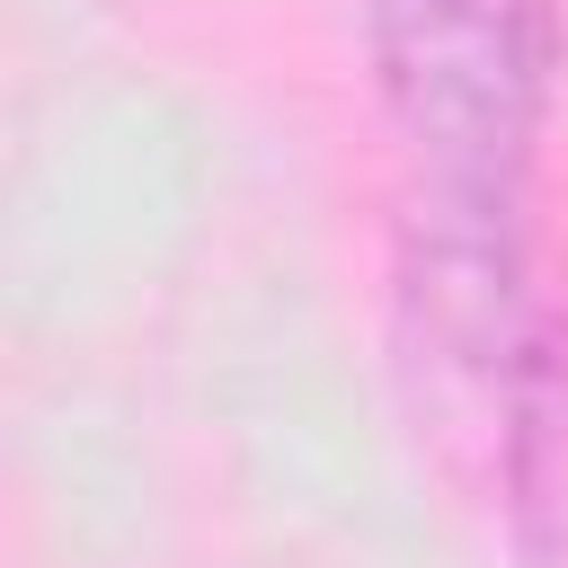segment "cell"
<instances>
[{
	"label": "cell",
	"instance_id": "obj_1",
	"mask_svg": "<svg viewBox=\"0 0 568 568\" xmlns=\"http://www.w3.org/2000/svg\"><path fill=\"white\" fill-rule=\"evenodd\" d=\"M390 302H399L408 373L426 382L444 426H462L479 444V462H497V435H506L524 382L568 337V311L541 293V266H532L524 186H497V195L417 186L399 213Z\"/></svg>",
	"mask_w": 568,
	"mask_h": 568
},
{
	"label": "cell",
	"instance_id": "obj_2",
	"mask_svg": "<svg viewBox=\"0 0 568 568\" xmlns=\"http://www.w3.org/2000/svg\"><path fill=\"white\" fill-rule=\"evenodd\" d=\"M364 71L382 124L408 142L417 186H524L550 80V0H364Z\"/></svg>",
	"mask_w": 568,
	"mask_h": 568
},
{
	"label": "cell",
	"instance_id": "obj_3",
	"mask_svg": "<svg viewBox=\"0 0 568 568\" xmlns=\"http://www.w3.org/2000/svg\"><path fill=\"white\" fill-rule=\"evenodd\" d=\"M497 506L506 532L532 568H568V337L550 346V364L524 382L506 435H497Z\"/></svg>",
	"mask_w": 568,
	"mask_h": 568
}]
</instances>
